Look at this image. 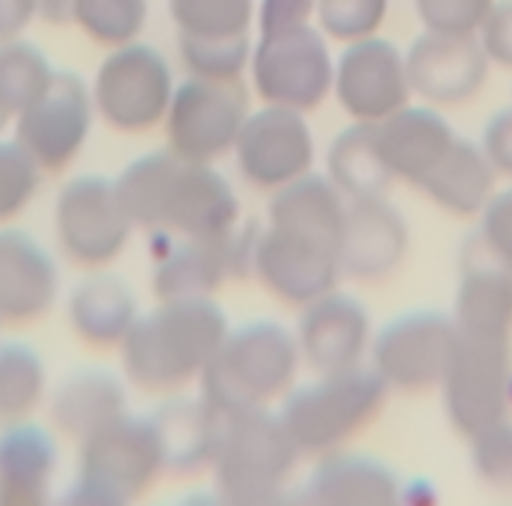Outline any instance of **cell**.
I'll use <instances>...</instances> for the list:
<instances>
[{
    "label": "cell",
    "instance_id": "cell-1",
    "mask_svg": "<svg viewBox=\"0 0 512 506\" xmlns=\"http://www.w3.org/2000/svg\"><path fill=\"white\" fill-rule=\"evenodd\" d=\"M119 199L134 222L151 234L220 237L240 225L234 187L214 169L166 151L131 160L116 178Z\"/></svg>",
    "mask_w": 512,
    "mask_h": 506
},
{
    "label": "cell",
    "instance_id": "cell-2",
    "mask_svg": "<svg viewBox=\"0 0 512 506\" xmlns=\"http://www.w3.org/2000/svg\"><path fill=\"white\" fill-rule=\"evenodd\" d=\"M228 329L214 296L157 299L119 347L125 376L146 394H175L202 379Z\"/></svg>",
    "mask_w": 512,
    "mask_h": 506
},
{
    "label": "cell",
    "instance_id": "cell-3",
    "mask_svg": "<svg viewBox=\"0 0 512 506\" xmlns=\"http://www.w3.org/2000/svg\"><path fill=\"white\" fill-rule=\"evenodd\" d=\"M299 364L302 356L293 332L273 320H252L225 332L199 388L202 397L225 415L264 409L285 400Z\"/></svg>",
    "mask_w": 512,
    "mask_h": 506
},
{
    "label": "cell",
    "instance_id": "cell-4",
    "mask_svg": "<svg viewBox=\"0 0 512 506\" xmlns=\"http://www.w3.org/2000/svg\"><path fill=\"white\" fill-rule=\"evenodd\" d=\"M388 385L365 367L317 373L314 382L291 388L282 403V421L302 456H323L341 450L350 438L367 430L385 409Z\"/></svg>",
    "mask_w": 512,
    "mask_h": 506
},
{
    "label": "cell",
    "instance_id": "cell-5",
    "mask_svg": "<svg viewBox=\"0 0 512 506\" xmlns=\"http://www.w3.org/2000/svg\"><path fill=\"white\" fill-rule=\"evenodd\" d=\"M299 447L270 406L225 415L214 480L225 504L264 506L282 501L299 462Z\"/></svg>",
    "mask_w": 512,
    "mask_h": 506
},
{
    "label": "cell",
    "instance_id": "cell-6",
    "mask_svg": "<svg viewBox=\"0 0 512 506\" xmlns=\"http://www.w3.org/2000/svg\"><path fill=\"white\" fill-rule=\"evenodd\" d=\"M166 474L163 441L151 418L122 412L80 441V462L69 501L125 506L143 498Z\"/></svg>",
    "mask_w": 512,
    "mask_h": 506
},
{
    "label": "cell",
    "instance_id": "cell-7",
    "mask_svg": "<svg viewBox=\"0 0 512 506\" xmlns=\"http://www.w3.org/2000/svg\"><path fill=\"white\" fill-rule=\"evenodd\" d=\"M249 74L264 104L296 113L317 110L335 86V60L329 54L326 33L311 24L261 33L252 48Z\"/></svg>",
    "mask_w": 512,
    "mask_h": 506
},
{
    "label": "cell",
    "instance_id": "cell-8",
    "mask_svg": "<svg viewBox=\"0 0 512 506\" xmlns=\"http://www.w3.org/2000/svg\"><path fill=\"white\" fill-rule=\"evenodd\" d=\"M175 95L172 69L163 54L143 42L110 48L92 80L95 113L119 134H146L163 125Z\"/></svg>",
    "mask_w": 512,
    "mask_h": 506
},
{
    "label": "cell",
    "instance_id": "cell-9",
    "mask_svg": "<svg viewBox=\"0 0 512 506\" xmlns=\"http://www.w3.org/2000/svg\"><path fill=\"white\" fill-rule=\"evenodd\" d=\"M453 314L415 308L397 314L370 341V367L382 376L388 391L424 394L441 388L456 353Z\"/></svg>",
    "mask_w": 512,
    "mask_h": 506
},
{
    "label": "cell",
    "instance_id": "cell-10",
    "mask_svg": "<svg viewBox=\"0 0 512 506\" xmlns=\"http://www.w3.org/2000/svg\"><path fill=\"white\" fill-rule=\"evenodd\" d=\"M441 391L447 418L462 435H474L501 418H510L512 338L459 332Z\"/></svg>",
    "mask_w": 512,
    "mask_h": 506
},
{
    "label": "cell",
    "instance_id": "cell-11",
    "mask_svg": "<svg viewBox=\"0 0 512 506\" xmlns=\"http://www.w3.org/2000/svg\"><path fill=\"white\" fill-rule=\"evenodd\" d=\"M249 113V92L243 80H211L190 74L175 86L169 113L163 119L166 143L187 160L217 163L234 151Z\"/></svg>",
    "mask_w": 512,
    "mask_h": 506
},
{
    "label": "cell",
    "instance_id": "cell-12",
    "mask_svg": "<svg viewBox=\"0 0 512 506\" xmlns=\"http://www.w3.org/2000/svg\"><path fill=\"white\" fill-rule=\"evenodd\" d=\"M54 228L63 255L86 270H101L113 264L134 231L116 181L104 175H77L72 178L54 208Z\"/></svg>",
    "mask_w": 512,
    "mask_h": 506
},
{
    "label": "cell",
    "instance_id": "cell-13",
    "mask_svg": "<svg viewBox=\"0 0 512 506\" xmlns=\"http://www.w3.org/2000/svg\"><path fill=\"white\" fill-rule=\"evenodd\" d=\"M92 119V89L77 74L54 72L45 92L12 119V140L36 160L42 172H63L83 151Z\"/></svg>",
    "mask_w": 512,
    "mask_h": 506
},
{
    "label": "cell",
    "instance_id": "cell-14",
    "mask_svg": "<svg viewBox=\"0 0 512 506\" xmlns=\"http://www.w3.org/2000/svg\"><path fill=\"white\" fill-rule=\"evenodd\" d=\"M341 110L353 122H382L400 107L412 104V83L406 54L382 36L347 42L335 63V86Z\"/></svg>",
    "mask_w": 512,
    "mask_h": 506
},
{
    "label": "cell",
    "instance_id": "cell-15",
    "mask_svg": "<svg viewBox=\"0 0 512 506\" xmlns=\"http://www.w3.org/2000/svg\"><path fill=\"white\" fill-rule=\"evenodd\" d=\"M258 231L261 228L237 225L220 237H178L154 267L151 288L157 299L214 296L228 279L252 273Z\"/></svg>",
    "mask_w": 512,
    "mask_h": 506
},
{
    "label": "cell",
    "instance_id": "cell-16",
    "mask_svg": "<svg viewBox=\"0 0 512 506\" xmlns=\"http://www.w3.org/2000/svg\"><path fill=\"white\" fill-rule=\"evenodd\" d=\"M234 157L240 175L258 190L276 193L302 178L314 166V137L305 113L276 104H264L258 113H249L234 143Z\"/></svg>",
    "mask_w": 512,
    "mask_h": 506
},
{
    "label": "cell",
    "instance_id": "cell-17",
    "mask_svg": "<svg viewBox=\"0 0 512 506\" xmlns=\"http://www.w3.org/2000/svg\"><path fill=\"white\" fill-rule=\"evenodd\" d=\"M252 276L276 299L302 308L311 299L338 288V246L267 222V228H261L255 240Z\"/></svg>",
    "mask_w": 512,
    "mask_h": 506
},
{
    "label": "cell",
    "instance_id": "cell-18",
    "mask_svg": "<svg viewBox=\"0 0 512 506\" xmlns=\"http://www.w3.org/2000/svg\"><path fill=\"white\" fill-rule=\"evenodd\" d=\"M489 66L477 33L424 30L406 51L412 95L430 107H462L477 98Z\"/></svg>",
    "mask_w": 512,
    "mask_h": 506
},
{
    "label": "cell",
    "instance_id": "cell-19",
    "mask_svg": "<svg viewBox=\"0 0 512 506\" xmlns=\"http://www.w3.org/2000/svg\"><path fill=\"white\" fill-rule=\"evenodd\" d=\"M293 335L302 364L314 373H335L362 364L370 350V317L356 296L329 290L302 305Z\"/></svg>",
    "mask_w": 512,
    "mask_h": 506
},
{
    "label": "cell",
    "instance_id": "cell-20",
    "mask_svg": "<svg viewBox=\"0 0 512 506\" xmlns=\"http://www.w3.org/2000/svg\"><path fill=\"white\" fill-rule=\"evenodd\" d=\"M406 249V219L385 196L347 202V219L338 246L341 276H350L356 282H382L397 273Z\"/></svg>",
    "mask_w": 512,
    "mask_h": 506
},
{
    "label": "cell",
    "instance_id": "cell-21",
    "mask_svg": "<svg viewBox=\"0 0 512 506\" xmlns=\"http://www.w3.org/2000/svg\"><path fill=\"white\" fill-rule=\"evenodd\" d=\"M60 293L51 252L18 228H0V323L24 326L45 317Z\"/></svg>",
    "mask_w": 512,
    "mask_h": 506
},
{
    "label": "cell",
    "instance_id": "cell-22",
    "mask_svg": "<svg viewBox=\"0 0 512 506\" xmlns=\"http://www.w3.org/2000/svg\"><path fill=\"white\" fill-rule=\"evenodd\" d=\"M379 154L394 181L421 187L441 157L456 143L450 122L430 104H406L388 119L373 125Z\"/></svg>",
    "mask_w": 512,
    "mask_h": 506
},
{
    "label": "cell",
    "instance_id": "cell-23",
    "mask_svg": "<svg viewBox=\"0 0 512 506\" xmlns=\"http://www.w3.org/2000/svg\"><path fill=\"white\" fill-rule=\"evenodd\" d=\"M400 498V480L385 462L344 450L317 456L302 489V501L314 506H388Z\"/></svg>",
    "mask_w": 512,
    "mask_h": 506
},
{
    "label": "cell",
    "instance_id": "cell-24",
    "mask_svg": "<svg viewBox=\"0 0 512 506\" xmlns=\"http://www.w3.org/2000/svg\"><path fill=\"white\" fill-rule=\"evenodd\" d=\"M151 421L163 441L166 474L196 477L214 468L225 412L214 409L202 394L196 400L166 403Z\"/></svg>",
    "mask_w": 512,
    "mask_h": 506
},
{
    "label": "cell",
    "instance_id": "cell-25",
    "mask_svg": "<svg viewBox=\"0 0 512 506\" xmlns=\"http://www.w3.org/2000/svg\"><path fill=\"white\" fill-rule=\"evenodd\" d=\"M57 474L54 435L30 421L0 433V506H39L48 501Z\"/></svg>",
    "mask_w": 512,
    "mask_h": 506
},
{
    "label": "cell",
    "instance_id": "cell-26",
    "mask_svg": "<svg viewBox=\"0 0 512 506\" xmlns=\"http://www.w3.org/2000/svg\"><path fill=\"white\" fill-rule=\"evenodd\" d=\"M137 317L140 311L134 290L110 273H92L74 288L69 299V323L74 335L95 350L122 347Z\"/></svg>",
    "mask_w": 512,
    "mask_h": 506
},
{
    "label": "cell",
    "instance_id": "cell-27",
    "mask_svg": "<svg viewBox=\"0 0 512 506\" xmlns=\"http://www.w3.org/2000/svg\"><path fill=\"white\" fill-rule=\"evenodd\" d=\"M122 412H128V394L122 379L98 367L69 373L51 397L54 427L74 441H83Z\"/></svg>",
    "mask_w": 512,
    "mask_h": 506
},
{
    "label": "cell",
    "instance_id": "cell-28",
    "mask_svg": "<svg viewBox=\"0 0 512 506\" xmlns=\"http://www.w3.org/2000/svg\"><path fill=\"white\" fill-rule=\"evenodd\" d=\"M433 205L453 217H480L498 190V172L483 145L459 140L441 157L433 175L421 184Z\"/></svg>",
    "mask_w": 512,
    "mask_h": 506
},
{
    "label": "cell",
    "instance_id": "cell-29",
    "mask_svg": "<svg viewBox=\"0 0 512 506\" xmlns=\"http://www.w3.org/2000/svg\"><path fill=\"white\" fill-rule=\"evenodd\" d=\"M344 219L347 196L329 181V175L305 172L302 178L279 187L270 202V225L326 240L332 246H341Z\"/></svg>",
    "mask_w": 512,
    "mask_h": 506
},
{
    "label": "cell",
    "instance_id": "cell-30",
    "mask_svg": "<svg viewBox=\"0 0 512 506\" xmlns=\"http://www.w3.org/2000/svg\"><path fill=\"white\" fill-rule=\"evenodd\" d=\"M453 323L471 335H504L512 338V270L486 255L462 270Z\"/></svg>",
    "mask_w": 512,
    "mask_h": 506
},
{
    "label": "cell",
    "instance_id": "cell-31",
    "mask_svg": "<svg viewBox=\"0 0 512 506\" xmlns=\"http://www.w3.org/2000/svg\"><path fill=\"white\" fill-rule=\"evenodd\" d=\"M326 175L347 196V202L388 193L394 178L379 154L370 122H353L335 137L326 157Z\"/></svg>",
    "mask_w": 512,
    "mask_h": 506
},
{
    "label": "cell",
    "instance_id": "cell-32",
    "mask_svg": "<svg viewBox=\"0 0 512 506\" xmlns=\"http://www.w3.org/2000/svg\"><path fill=\"white\" fill-rule=\"evenodd\" d=\"M48 373L42 356L18 341L0 344V427L27 421L45 400Z\"/></svg>",
    "mask_w": 512,
    "mask_h": 506
},
{
    "label": "cell",
    "instance_id": "cell-33",
    "mask_svg": "<svg viewBox=\"0 0 512 506\" xmlns=\"http://www.w3.org/2000/svg\"><path fill=\"white\" fill-rule=\"evenodd\" d=\"M51 77L54 69L36 45L21 39L0 42V107L12 119L45 92Z\"/></svg>",
    "mask_w": 512,
    "mask_h": 506
},
{
    "label": "cell",
    "instance_id": "cell-34",
    "mask_svg": "<svg viewBox=\"0 0 512 506\" xmlns=\"http://www.w3.org/2000/svg\"><path fill=\"white\" fill-rule=\"evenodd\" d=\"M178 54L187 74L211 77V80H243L252 60L249 33L234 36H181Z\"/></svg>",
    "mask_w": 512,
    "mask_h": 506
},
{
    "label": "cell",
    "instance_id": "cell-35",
    "mask_svg": "<svg viewBox=\"0 0 512 506\" xmlns=\"http://www.w3.org/2000/svg\"><path fill=\"white\" fill-rule=\"evenodd\" d=\"M148 21L146 0H77L74 24L104 48L137 42Z\"/></svg>",
    "mask_w": 512,
    "mask_h": 506
},
{
    "label": "cell",
    "instance_id": "cell-36",
    "mask_svg": "<svg viewBox=\"0 0 512 506\" xmlns=\"http://www.w3.org/2000/svg\"><path fill=\"white\" fill-rule=\"evenodd\" d=\"M169 15L181 36L249 33L255 0H169Z\"/></svg>",
    "mask_w": 512,
    "mask_h": 506
},
{
    "label": "cell",
    "instance_id": "cell-37",
    "mask_svg": "<svg viewBox=\"0 0 512 506\" xmlns=\"http://www.w3.org/2000/svg\"><path fill=\"white\" fill-rule=\"evenodd\" d=\"M385 15H388V0H317L320 30L338 42L376 36Z\"/></svg>",
    "mask_w": 512,
    "mask_h": 506
},
{
    "label": "cell",
    "instance_id": "cell-38",
    "mask_svg": "<svg viewBox=\"0 0 512 506\" xmlns=\"http://www.w3.org/2000/svg\"><path fill=\"white\" fill-rule=\"evenodd\" d=\"M42 169L15 143L0 140V225L15 219L36 196Z\"/></svg>",
    "mask_w": 512,
    "mask_h": 506
},
{
    "label": "cell",
    "instance_id": "cell-39",
    "mask_svg": "<svg viewBox=\"0 0 512 506\" xmlns=\"http://www.w3.org/2000/svg\"><path fill=\"white\" fill-rule=\"evenodd\" d=\"M471 438V468L480 483L492 489H512V421L501 418Z\"/></svg>",
    "mask_w": 512,
    "mask_h": 506
},
{
    "label": "cell",
    "instance_id": "cell-40",
    "mask_svg": "<svg viewBox=\"0 0 512 506\" xmlns=\"http://www.w3.org/2000/svg\"><path fill=\"white\" fill-rule=\"evenodd\" d=\"M495 0H415L424 30L477 33Z\"/></svg>",
    "mask_w": 512,
    "mask_h": 506
},
{
    "label": "cell",
    "instance_id": "cell-41",
    "mask_svg": "<svg viewBox=\"0 0 512 506\" xmlns=\"http://www.w3.org/2000/svg\"><path fill=\"white\" fill-rule=\"evenodd\" d=\"M480 243L489 258L512 270V181L495 190L489 205L480 211Z\"/></svg>",
    "mask_w": 512,
    "mask_h": 506
},
{
    "label": "cell",
    "instance_id": "cell-42",
    "mask_svg": "<svg viewBox=\"0 0 512 506\" xmlns=\"http://www.w3.org/2000/svg\"><path fill=\"white\" fill-rule=\"evenodd\" d=\"M477 39L489 63L512 72V0H495L486 21L477 30Z\"/></svg>",
    "mask_w": 512,
    "mask_h": 506
},
{
    "label": "cell",
    "instance_id": "cell-43",
    "mask_svg": "<svg viewBox=\"0 0 512 506\" xmlns=\"http://www.w3.org/2000/svg\"><path fill=\"white\" fill-rule=\"evenodd\" d=\"M483 151L492 160L498 178L512 181V107L495 113L483 131Z\"/></svg>",
    "mask_w": 512,
    "mask_h": 506
},
{
    "label": "cell",
    "instance_id": "cell-44",
    "mask_svg": "<svg viewBox=\"0 0 512 506\" xmlns=\"http://www.w3.org/2000/svg\"><path fill=\"white\" fill-rule=\"evenodd\" d=\"M311 15H317V0H261L258 27L261 33L288 30L299 24H311Z\"/></svg>",
    "mask_w": 512,
    "mask_h": 506
},
{
    "label": "cell",
    "instance_id": "cell-45",
    "mask_svg": "<svg viewBox=\"0 0 512 506\" xmlns=\"http://www.w3.org/2000/svg\"><path fill=\"white\" fill-rule=\"evenodd\" d=\"M39 15L36 0H0V42L21 39V33Z\"/></svg>",
    "mask_w": 512,
    "mask_h": 506
},
{
    "label": "cell",
    "instance_id": "cell-46",
    "mask_svg": "<svg viewBox=\"0 0 512 506\" xmlns=\"http://www.w3.org/2000/svg\"><path fill=\"white\" fill-rule=\"evenodd\" d=\"M74 3L77 0H36L39 18H45L48 24H57V27L74 24Z\"/></svg>",
    "mask_w": 512,
    "mask_h": 506
},
{
    "label": "cell",
    "instance_id": "cell-47",
    "mask_svg": "<svg viewBox=\"0 0 512 506\" xmlns=\"http://www.w3.org/2000/svg\"><path fill=\"white\" fill-rule=\"evenodd\" d=\"M9 122H12V116H9V113H6V110L0 107V134H3V128H6Z\"/></svg>",
    "mask_w": 512,
    "mask_h": 506
}]
</instances>
